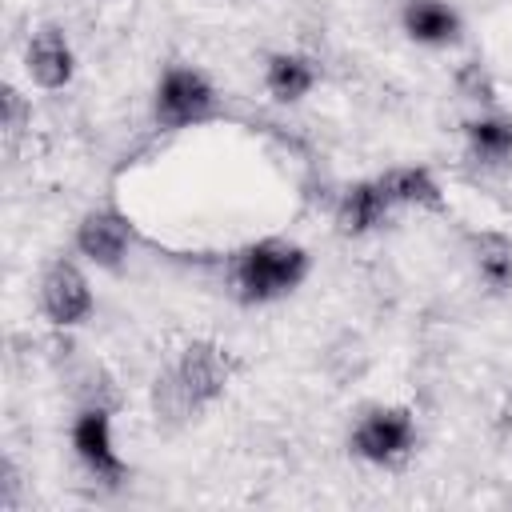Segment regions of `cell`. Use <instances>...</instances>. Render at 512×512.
<instances>
[{
	"instance_id": "cell-1",
	"label": "cell",
	"mask_w": 512,
	"mask_h": 512,
	"mask_svg": "<svg viewBox=\"0 0 512 512\" xmlns=\"http://www.w3.org/2000/svg\"><path fill=\"white\" fill-rule=\"evenodd\" d=\"M236 360L216 340H188L176 360L152 380V412L164 424H188L208 412L232 384Z\"/></svg>"
},
{
	"instance_id": "cell-2",
	"label": "cell",
	"mask_w": 512,
	"mask_h": 512,
	"mask_svg": "<svg viewBox=\"0 0 512 512\" xmlns=\"http://www.w3.org/2000/svg\"><path fill=\"white\" fill-rule=\"evenodd\" d=\"M312 272V256L304 244L284 236H264L244 244L228 264V292L244 308H264L292 296Z\"/></svg>"
},
{
	"instance_id": "cell-3",
	"label": "cell",
	"mask_w": 512,
	"mask_h": 512,
	"mask_svg": "<svg viewBox=\"0 0 512 512\" xmlns=\"http://www.w3.org/2000/svg\"><path fill=\"white\" fill-rule=\"evenodd\" d=\"M224 116L220 88L196 64H168L152 88V124L160 132H188Z\"/></svg>"
},
{
	"instance_id": "cell-4",
	"label": "cell",
	"mask_w": 512,
	"mask_h": 512,
	"mask_svg": "<svg viewBox=\"0 0 512 512\" xmlns=\"http://www.w3.org/2000/svg\"><path fill=\"white\" fill-rule=\"evenodd\" d=\"M420 444L416 412L404 404H372L348 432V452L372 468H400Z\"/></svg>"
},
{
	"instance_id": "cell-5",
	"label": "cell",
	"mask_w": 512,
	"mask_h": 512,
	"mask_svg": "<svg viewBox=\"0 0 512 512\" xmlns=\"http://www.w3.org/2000/svg\"><path fill=\"white\" fill-rule=\"evenodd\" d=\"M68 444H72V456L80 460V468H84L96 484H108V488L124 484V476H128V460H124L120 448H116L112 404H96V400H88V404L72 416Z\"/></svg>"
},
{
	"instance_id": "cell-6",
	"label": "cell",
	"mask_w": 512,
	"mask_h": 512,
	"mask_svg": "<svg viewBox=\"0 0 512 512\" xmlns=\"http://www.w3.org/2000/svg\"><path fill=\"white\" fill-rule=\"evenodd\" d=\"M136 244V228L128 220V212H120L116 204H96L76 220L72 232V248L88 268L100 272H120L128 264V252Z\"/></svg>"
},
{
	"instance_id": "cell-7",
	"label": "cell",
	"mask_w": 512,
	"mask_h": 512,
	"mask_svg": "<svg viewBox=\"0 0 512 512\" xmlns=\"http://www.w3.org/2000/svg\"><path fill=\"white\" fill-rule=\"evenodd\" d=\"M36 304H40V316L52 324V328H80L92 320L96 312V296H92V284L80 268V260H52L40 276V288H36Z\"/></svg>"
},
{
	"instance_id": "cell-8",
	"label": "cell",
	"mask_w": 512,
	"mask_h": 512,
	"mask_svg": "<svg viewBox=\"0 0 512 512\" xmlns=\"http://www.w3.org/2000/svg\"><path fill=\"white\" fill-rule=\"evenodd\" d=\"M20 64H24L28 84H36L40 92H60L76 80V48H72V40L60 24L32 28Z\"/></svg>"
},
{
	"instance_id": "cell-9",
	"label": "cell",
	"mask_w": 512,
	"mask_h": 512,
	"mask_svg": "<svg viewBox=\"0 0 512 512\" xmlns=\"http://www.w3.org/2000/svg\"><path fill=\"white\" fill-rule=\"evenodd\" d=\"M396 204L388 200L380 176H368V180H352L340 196H336V208H332V224L340 236L348 240H360V236H372L380 232L388 220H392Z\"/></svg>"
},
{
	"instance_id": "cell-10",
	"label": "cell",
	"mask_w": 512,
	"mask_h": 512,
	"mask_svg": "<svg viewBox=\"0 0 512 512\" xmlns=\"http://www.w3.org/2000/svg\"><path fill=\"white\" fill-rule=\"evenodd\" d=\"M400 32L420 48H456L464 16L452 0H400Z\"/></svg>"
},
{
	"instance_id": "cell-11",
	"label": "cell",
	"mask_w": 512,
	"mask_h": 512,
	"mask_svg": "<svg viewBox=\"0 0 512 512\" xmlns=\"http://www.w3.org/2000/svg\"><path fill=\"white\" fill-rule=\"evenodd\" d=\"M264 92L276 100V104H300L304 96L316 92L320 84V64L316 56L308 52H296V48H276L264 56Z\"/></svg>"
},
{
	"instance_id": "cell-12",
	"label": "cell",
	"mask_w": 512,
	"mask_h": 512,
	"mask_svg": "<svg viewBox=\"0 0 512 512\" xmlns=\"http://www.w3.org/2000/svg\"><path fill=\"white\" fill-rule=\"evenodd\" d=\"M380 184L396 208H416V212H448V196L428 164H392L380 172Z\"/></svg>"
},
{
	"instance_id": "cell-13",
	"label": "cell",
	"mask_w": 512,
	"mask_h": 512,
	"mask_svg": "<svg viewBox=\"0 0 512 512\" xmlns=\"http://www.w3.org/2000/svg\"><path fill=\"white\" fill-rule=\"evenodd\" d=\"M468 260H472V272L476 280L504 296L512 292V236L500 232V228H480V232H468Z\"/></svg>"
},
{
	"instance_id": "cell-14",
	"label": "cell",
	"mask_w": 512,
	"mask_h": 512,
	"mask_svg": "<svg viewBox=\"0 0 512 512\" xmlns=\"http://www.w3.org/2000/svg\"><path fill=\"white\" fill-rule=\"evenodd\" d=\"M464 148L480 168H508L512 164V116L508 112H480L464 120Z\"/></svg>"
},
{
	"instance_id": "cell-15",
	"label": "cell",
	"mask_w": 512,
	"mask_h": 512,
	"mask_svg": "<svg viewBox=\"0 0 512 512\" xmlns=\"http://www.w3.org/2000/svg\"><path fill=\"white\" fill-rule=\"evenodd\" d=\"M0 128H4V140L8 144H16L32 128V100L16 84H4L0 88Z\"/></svg>"
},
{
	"instance_id": "cell-16",
	"label": "cell",
	"mask_w": 512,
	"mask_h": 512,
	"mask_svg": "<svg viewBox=\"0 0 512 512\" xmlns=\"http://www.w3.org/2000/svg\"><path fill=\"white\" fill-rule=\"evenodd\" d=\"M0 508L4 512H16L20 508V472H16V460L4 456L0 464Z\"/></svg>"
},
{
	"instance_id": "cell-17",
	"label": "cell",
	"mask_w": 512,
	"mask_h": 512,
	"mask_svg": "<svg viewBox=\"0 0 512 512\" xmlns=\"http://www.w3.org/2000/svg\"><path fill=\"white\" fill-rule=\"evenodd\" d=\"M496 424H500V432H512V388L504 392V400L496 408Z\"/></svg>"
}]
</instances>
